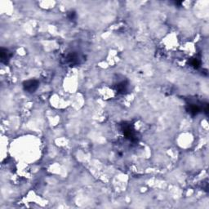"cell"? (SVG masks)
Returning <instances> with one entry per match:
<instances>
[{"label":"cell","instance_id":"3","mask_svg":"<svg viewBox=\"0 0 209 209\" xmlns=\"http://www.w3.org/2000/svg\"><path fill=\"white\" fill-rule=\"evenodd\" d=\"M0 57H1V61L2 63H7L8 61L10 60L11 57H12V54L7 49H5V48H1V51H0Z\"/></svg>","mask_w":209,"mask_h":209},{"label":"cell","instance_id":"2","mask_svg":"<svg viewBox=\"0 0 209 209\" xmlns=\"http://www.w3.org/2000/svg\"><path fill=\"white\" fill-rule=\"evenodd\" d=\"M123 131H124V136L127 138H128L130 140H134V139H135V132H134V129L132 127L125 125L124 127V128H123Z\"/></svg>","mask_w":209,"mask_h":209},{"label":"cell","instance_id":"4","mask_svg":"<svg viewBox=\"0 0 209 209\" xmlns=\"http://www.w3.org/2000/svg\"><path fill=\"white\" fill-rule=\"evenodd\" d=\"M67 61H69V63L70 65H75L77 63H78L79 57L77 54H75V53H71V54H69L67 57Z\"/></svg>","mask_w":209,"mask_h":209},{"label":"cell","instance_id":"6","mask_svg":"<svg viewBox=\"0 0 209 209\" xmlns=\"http://www.w3.org/2000/svg\"><path fill=\"white\" fill-rule=\"evenodd\" d=\"M74 17H75V13L74 12H69V20L74 19Z\"/></svg>","mask_w":209,"mask_h":209},{"label":"cell","instance_id":"1","mask_svg":"<svg viewBox=\"0 0 209 209\" xmlns=\"http://www.w3.org/2000/svg\"><path fill=\"white\" fill-rule=\"evenodd\" d=\"M38 87V82L35 79H30V80L25 81L23 83V88L25 91L30 93H34Z\"/></svg>","mask_w":209,"mask_h":209},{"label":"cell","instance_id":"5","mask_svg":"<svg viewBox=\"0 0 209 209\" xmlns=\"http://www.w3.org/2000/svg\"><path fill=\"white\" fill-rule=\"evenodd\" d=\"M128 88V84L125 82H121L119 84H117V90L119 91V93H124L127 90Z\"/></svg>","mask_w":209,"mask_h":209}]
</instances>
